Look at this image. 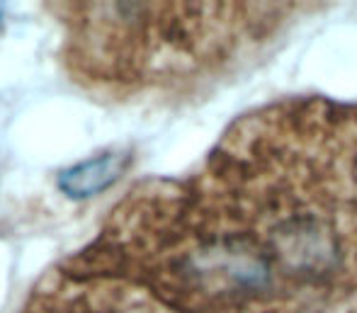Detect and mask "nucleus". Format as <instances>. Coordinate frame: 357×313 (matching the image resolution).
<instances>
[{
	"label": "nucleus",
	"instance_id": "1",
	"mask_svg": "<svg viewBox=\"0 0 357 313\" xmlns=\"http://www.w3.org/2000/svg\"><path fill=\"white\" fill-rule=\"evenodd\" d=\"M68 272L178 313H326L357 294V105L245 114L190 180L129 194Z\"/></svg>",
	"mask_w": 357,
	"mask_h": 313
},
{
	"label": "nucleus",
	"instance_id": "2",
	"mask_svg": "<svg viewBox=\"0 0 357 313\" xmlns=\"http://www.w3.org/2000/svg\"><path fill=\"white\" fill-rule=\"evenodd\" d=\"M66 24V66L83 85L144 90L224 61L248 29V5L56 3Z\"/></svg>",
	"mask_w": 357,
	"mask_h": 313
},
{
	"label": "nucleus",
	"instance_id": "3",
	"mask_svg": "<svg viewBox=\"0 0 357 313\" xmlns=\"http://www.w3.org/2000/svg\"><path fill=\"white\" fill-rule=\"evenodd\" d=\"M22 313H178L124 277L66 275L37 294Z\"/></svg>",
	"mask_w": 357,
	"mask_h": 313
},
{
	"label": "nucleus",
	"instance_id": "4",
	"mask_svg": "<svg viewBox=\"0 0 357 313\" xmlns=\"http://www.w3.org/2000/svg\"><path fill=\"white\" fill-rule=\"evenodd\" d=\"M132 163L129 151H105L90 160L66 168L59 175V188L71 199H88L114 185Z\"/></svg>",
	"mask_w": 357,
	"mask_h": 313
},
{
	"label": "nucleus",
	"instance_id": "5",
	"mask_svg": "<svg viewBox=\"0 0 357 313\" xmlns=\"http://www.w3.org/2000/svg\"><path fill=\"white\" fill-rule=\"evenodd\" d=\"M350 313H357V309H353V311H350Z\"/></svg>",
	"mask_w": 357,
	"mask_h": 313
}]
</instances>
